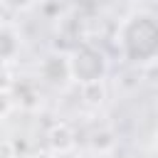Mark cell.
Returning a JSON list of instances; mask_svg holds the SVG:
<instances>
[{
	"mask_svg": "<svg viewBox=\"0 0 158 158\" xmlns=\"http://www.w3.org/2000/svg\"><path fill=\"white\" fill-rule=\"evenodd\" d=\"M121 49L131 62H151L158 57V17L138 12L121 27Z\"/></svg>",
	"mask_w": 158,
	"mask_h": 158,
	"instance_id": "6da1fadb",
	"label": "cell"
},
{
	"mask_svg": "<svg viewBox=\"0 0 158 158\" xmlns=\"http://www.w3.org/2000/svg\"><path fill=\"white\" fill-rule=\"evenodd\" d=\"M69 64H72V77L77 81H84V84H99V79L106 72L104 54L96 52V49H91V47L77 49V54L69 59Z\"/></svg>",
	"mask_w": 158,
	"mask_h": 158,
	"instance_id": "7a4b0ae2",
	"label": "cell"
},
{
	"mask_svg": "<svg viewBox=\"0 0 158 158\" xmlns=\"http://www.w3.org/2000/svg\"><path fill=\"white\" fill-rule=\"evenodd\" d=\"M5 5L7 7H27V5H32V0H5Z\"/></svg>",
	"mask_w": 158,
	"mask_h": 158,
	"instance_id": "3957f363",
	"label": "cell"
}]
</instances>
